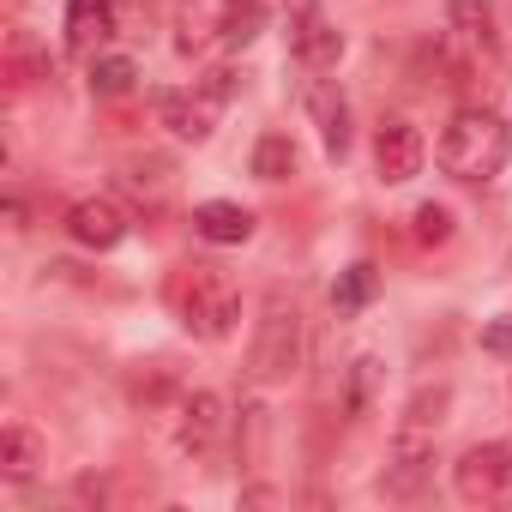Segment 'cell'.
Wrapping results in <instances>:
<instances>
[{
    "instance_id": "obj_1",
    "label": "cell",
    "mask_w": 512,
    "mask_h": 512,
    "mask_svg": "<svg viewBox=\"0 0 512 512\" xmlns=\"http://www.w3.org/2000/svg\"><path fill=\"white\" fill-rule=\"evenodd\" d=\"M512 157V133L488 109H458L440 133V169L452 181H494Z\"/></svg>"
},
{
    "instance_id": "obj_2",
    "label": "cell",
    "mask_w": 512,
    "mask_h": 512,
    "mask_svg": "<svg viewBox=\"0 0 512 512\" xmlns=\"http://www.w3.org/2000/svg\"><path fill=\"white\" fill-rule=\"evenodd\" d=\"M169 296H175V308H181V326H187L193 338H205V344H223V338L235 332V320H241V290H235L217 266H187V272H175Z\"/></svg>"
},
{
    "instance_id": "obj_3",
    "label": "cell",
    "mask_w": 512,
    "mask_h": 512,
    "mask_svg": "<svg viewBox=\"0 0 512 512\" xmlns=\"http://www.w3.org/2000/svg\"><path fill=\"white\" fill-rule=\"evenodd\" d=\"M296 368H302V308L284 290H272L266 308H260L253 350H247V380L253 386H284Z\"/></svg>"
},
{
    "instance_id": "obj_4",
    "label": "cell",
    "mask_w": 512,
    "mask_h": 512,
    "mask_svg": "<svg viewBox=\"0 0 512 512\" xmlns=\"http://www.w3.org/2000/svg\"><path fill=\"white\" fill-rule=\"evenodd\" d=\"M434 476V434H416V428H398L392 440V464L380 470V494L386 500H416Z\"/></svg>"
},
{
    "instance_id": "obj_5",
    "label": "cell",
    "mask_w": 512,
    "mask_h": 512,
    "mask_svg": "<svg viewBox=\"0 0 512 512\" xmlns=\"http://www.w3.org/2000/svg\"><path fill=\"white\" fill-rule=\"evenodd\" d=\"M290 55L302 67H314V73H326L344 55V37L332 31V19H326L320 0H290Z\"/></svg>"
},
{
    "instance_id": "obj_6",
    "label": "cell",
    "mask_w": 512,
    "mask_h": 512,
    "mask_svg": "<svg viewBox=\"0 0 512 512\" xmlns=\"http://www.w3.org/2000/svg\"><path fill=\"white\" fill-rule=\"evenodd\" d=\"M506 464H512V446H500V440L470 446V452L452 464V488H458V500H470V506L500 500V488H506Z\"/></svg>"
},
{
    "instance_id": "obj_7",
    "label": "cell",
    "mask_w": 512,
    "mask_h": 512,
    "mask_svg": "<svg viewBox=\"0 0 512 512\" xmlns=\"http://www.w3.org/2000/svg\"><path fill=\"white\" fill-rule=\"evenodd\" d=\"M223 428H229V416H223V398H217V392H187V398H181V416H175L181 452L211 458L217 440H223Z\"/></svg>"
},
{
    "instance_id": "obj_8",
    "label": "cell",
    "mask_w": 512,
    "mask_h": 512,
    "mask_svg": "<svg viewBox=\"0 0 512 512\" xmlns=\"http://www.w3.org/2000/svg\"><path fill=\"white\" fill-rule=\"evenodd\" d=\"M422 133L410 127V121H380V133H374V169H380V181H416L422 175Z\"/></svg>"
},
{
    "instance_id": "obj_9",
    "label": "cell",
    "mask_w": 512,
    "mask_h": 512,
    "mask_svg": "<svg viewBox=\"0 0 512 512\" xmlns=\"http://www.w3.org/2000/svg\"><path fill=\"white\" fill-rule=\"evenodd\" d=\"M67 229H73V241H79V247L109 253V247L127 235V211H121L115 199H79V205L67 211Z\"/></svg>"
},
{
    "instance_id": "obj_10",
    "label": "cell",
    "mask_w": 512,
    "mask_h": 512,
    "mask_svg": "<svg viewBox=\"0 0 512 512\" xmlns=\"http://www.w3.org/2000/svg\"><path fill=\"white\" fill-rule=\"evenodd\" d=\"M115 31H121L115 0H73V7H67V49H73V55L103 49Z\"/></svg>"
},
{
    "instance_id": "obj_11",
    "label": "cell",
    "mask_w": 512,
    "mask_h": 512,
    "mask_svg": "<svg viewBox=\"0 0 512 512\" xmlns=\"http://www.w3.org/2000/svg\"><path fill=\"white\" fill-rule=\"evenodd\" d=\"M151 109H157V121L175 133V139H211V109L217 103H205V97H187V91H157L151 97Z\"/></svg>"
},
{
    "instance_id": "obj_12",
    "label": "cell",
    "mask_w": 512,
    "mask_h": 512,
    "mask_svg": "<svg viewBox=\"0 0 512 512\" xmlns=\"http://www.w3.org/2000/svg\"><path fill=\"white\" fill-rule=\"evenodd\" d=\"M308 109H314V127H320L326 151H332V157H344V151H350V103H344V91H338L332 79H314Z\"/></svg>"
},
{
    "instance_id": "obj_13",
    "label": "cell",
    "mask_w": 512,
    "mask_h": 512,
    "mask_svg": "<svg viewBox=\"0 0 512 512\" xmlns=\"http://www.w3.org/2000/svg\"><path fill=\"white\" fill-rule=\"evenodd\" d=\"M43 458H49V446L37 440V428H25V422L0 428V476L7 482H31L43 470Z\"/></svg>"
},
{
    "instance_id": "obj_14",
    "label": "cell",
    "mask_w": 512,
    "mask_h": 512,
    "mask_svg": "<svg viewBox=\"0 0 512 512\" xmlns=\"http://www.w3.org/2000/svg\"><path fill=\"white\" fill-rule=\"evenodd\" d=\"M193 229H199L205 241H217V247H241V241L253 235V211H247V205H229V199H205V205L193 211Z\"/></svg>"
},
{
    "instance_id": "obj_15",
    "label": "cell",
    "mask_w": 512,
    "mask_h": 512,
    "mask_svg": "<svg viewBox=\"0 0 512 512\" xmlns=\"http://www.w3.org/2000/svg\"><path fill=\"white\" fill-rule=\"evenodd\" d=\"M452 31L470 43V49H494L500 43V19H494V0H452L446 7Z\"/></svg>"
},
{
    "instance_id": "obj_16",
    "label": "cell",
    "mask_w": 512,
    "mask_h": 512,
    "mask_svg": "<svg viewBox=\"0 0 512 512\" xmlns=\"http://www.w3.org/2000/svg\"><path fill=\"white\" fill-rule=\"evenodd\" d=\"M260 31H266V0H223V37L217 43L247 49Z\"/></svg>"
},
{
    "instance_id": "obj_17",
    "label": "cell",
    "mask_w": 512,
    "mask_h": 512,
    "mask_svg": "<svg viewBox=\"0 0 512 512\" xmlns=\"http://www.w3.org/2000/svg\"><path fill=\"white\" fill-rule=\"evenodd\" d=\"M211 37H223V7L205 13V7H193V0H187V7H181V31H175V49L181 55H199Z\"/></svg>"
},
{
    "instance_id": "obj_18",
    "label": "cell",
    "mask_w": 512,
    "mask_h": 512,
    "mask_svg": "<svg viewBox=\"0 0 512 512\" xmlns=\"http://www.w3.org/2000/svg\"><path fill=\"white\" fill-rule=\"evenodd\" d=\"M446 404H452V392H446V386H422V392L404 404V422H398V428H416V434H440V422H446Z\"/></svg>"
},
{
    "instance_id": "obj_19",
    "label": "cell",
    "mask_w": 512,
    "mask_h": 512,
    "mask_svg": "<svg viewBox=\"0 0 512 512\" xmlns=\"http://www.w3.org/2000/svg\"><path fill=\"white\" fill-rule=\"evenodd\" d=\"M253 175L260 181H290L296 175V145L284 133H266L260 145H253Z\"/></svg>"
},
{
    "instance_id": "obj_20",
    "label": "cell",
    "mask_w": 512,
    "mask_h": 512,
    "mask_svg": "<svg viewBox=\"0 0 512 512\" xmlns=\"http://www.w3.org/2000/svg\"><path fill=\"white\" fill-rule=\"evenodd\" d=\"M133 79H139V67H133L127 55H103V61H91V91H97V97H127Z\"/></svg>"
},
{
    "instance_id": "obj_21",
    "label": "cell",
    "mask_w": 512,
    "mask_h": 512,
    "mask_svg": "<svg viewBox=\"0 0 512 512\" xmlns=\"http://www.w3.org/2000/svg\"><path fill=\"white\" fill-rule=\"evenodd\" d=\"M7 79H13V85H37V79H49V55H37L25 31H13V49H7Z\"/></svg>"
},
{
    "instance_id": "obj_22",
    "label": "cell",
    "mask_w": 512,
    "mask_h": 512,
    "mask_svg": "<svg viewBox=\"0 0 512 512\" xmlns=\"http://www.w3.org/2000/svg\"><path fill=\"white\" fill-rule=\"evenodd\" d=\"M410 235H416L422 247H440V241H452V211H446V205H416V217H410Z\"/></svg>"
},
{
    "instance_id": "obj_23",
    "label": "cell",
    "mask_w": 512,
    "mask_h": 512,
    "mask_svg": "<svg viewBox=\"0 0 512 512\" xmlns=\"http://www.w3.org/2000/svg\"><path fill=\"white\" fill-rule=\"evenodd\" d=\"M368 296H374V266H350V272H344V284L332 290V302H338V308H362Z\"/></svg>"
},
{
    "instance_id": "obj_24",
    "label": "cell",
    "mask_w": 512,
    "mask_h": 512,
    "mask_svg": "<svg viewBox=\"0 0 512 512\" xmlns=\"http://www.w3.org/2000/svg\"><path fill=\"white\" fill-rule=\"evenodd\" d=\"M482 350H488V356H506V362H512V314H500L494 326H482Z\"/></svg>"
},
{
    "instance_id": "obj_25",
    "label": "cell",
    "mask_w": 512,
    "mask_h": 512,
    "mask_svg": "<svg viewBox=\"0 0 512 512\" xmlns=\"http://www.w3.org/2000/svg\"><path fill=\"white\" fill-rule=\"evenodd\" d=\"M374 374H380V362H374V356H362V362H356V392H350V410H356V416L368 410V392H374Z\"/></svg>"
},
{
    "instance_id": "obj_26",
    "label": "cell",
    "mask_w": 512,
    "mask_h": 512,
    "mask_svg": "<svg viewBox=\"0 0 512 512\" xmlns=\"http://www.w3.org/2000/svg\"><path fill=\"white\" fill-rule=\"evenodd\" d=\"M229 91H235V73H229V67H211V73H205V85H199V97H205V103H229Z\"/></svg>"
},
{
    "instance_id": "obj_27",
    "label": "cell",
    "mask_w": 512,
    "mask_h": 512,
    "mask_svg": "<svg viewBox=\"0 0 512 512\" xmlns=\"http://www.w3.org/2000/svg\"><path fill=\"white\" fill-rule=\"evenodd\" d=\"M115 13H121V25H127V19H139V13H145V0H115Z\"/></svg>"
},
{
    "instance_id": "obj_28",
    "label": "cell",
    "mask_w": 512,
    "mask_h": 512,
    "mask_svg": "<svg viewBox=\"0 0 512 512\" xmlns=\"http://www.w3.org/2000/svg\"><path fill=\"white\" fill-rule=\"evenodd\" d=\"M500 500H506V506H512V464H506V488H500Z\"/></svg>"
}]
</instances>
